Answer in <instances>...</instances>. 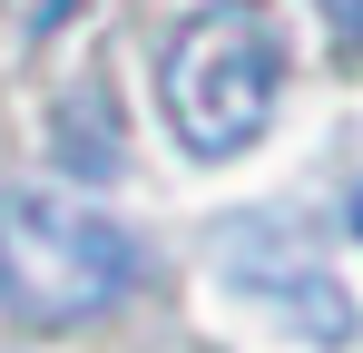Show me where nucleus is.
I'll return each mask as SVG.
<instances>
[{
  "label": "nucleus",
  "instance_id": "20e7f679",
  "mask_svg": "<svg viewBox=\"0 0 363 353\" xmlns=\"http://www.w3.org/2000/svg\"><path fill=\"white\" fill-rule=\"evenodd\" d=\"M324 20H334L344 40H363V0H324Z\"/></svg>",
  "mask_w": 363,
  "mask_h": 353
},
{
  "label": "nucleus",
  "instance_id": "39448f33",
  "mask_svg": "<svg viewBox=\"0 0 363 353\" xmlns=\"http://www.w3.org/2000/svg\"><path fill=\"white\" fill-rule=\"evenodd\" d=\"M344 226H354V235H363V186H354V206H344Z\"/></svg>",
  "mask_w": 363,
  "mask_h": 353
},
{
  "label": "nucleus",
  "instance_id": "f257e3e1",
  "mask_svg": "<svg viewBox=\"0 0 363 353\" xmlns=\"http://www.w3.org/2000/svg\"><path fill=\"white\" fill-rule=\"evenodd\" d=\"M285 99V20L275 0H206L157 50V108L186 157H245Z\"/></svg>",
  "mask_w": 363,
  "mask_h": 353
},
{
  "label": "nucleus",
  "instance_id": "7ed1b4c3",
  "mask_svg": "<svg viewBox=\"0 0 363 353\" xmlns=\"http://www.w3.org/2000/svg\"><path fill=\"white\" fill-rule=\"evenodd\" d=\"M226 285L236 294H255L275 324H295V334H314V344H344L354 334V304H344V285L314 265V255H295L285 245V226H265V216H245L236 235H226Z\"/></svg>",
  "mask_w": 363,
  "mask_h": 353
},
{
  "label": "nucleus",
  "instance_id": "f03ea898",
  "mask_svg": "<svg viewBox=\"0 0 363 353\" xmlns=\"http://www.w3.org/2000/svg\"><path fill=\"white\" fill-rule=\"evenodd\" d=\"M138 275H147V255L118 216L79 206L60 186L0 196V304L20 324H89V314L128 304Z\"/></svg>",
  "mask_w": 363,
  "mask_h": 353
}]
</instances>
